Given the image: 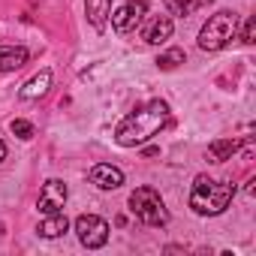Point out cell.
<instances>
[{
    "label": "cell",
    "mask_w": 256,
    "mask_h": 256,
    "mask_svg": "<svg viewBox=\"0 0 256 256\" xmlns=\"http://www.w3.org/2000/svg\"><path fill=\"white\" fill-rule=\"evenodd\" d=\"M145 12H148V4H145V0H126L124 6H118V10L112 12V28H114V34H133V30L142 24Z\"/></svg>",
    "instance_id": "6"
},
{
    "label": "cell",
    "mask_w": 256,
    "mask_h": 256,
    "mask_svg": "<svg viewBox=\"0 0 256 256\" xmlns=\"http://www.w3.org/2000/svg\"><path fill=\"white\" fill-rule=\"evenodd\" d=\"M130 211L139 223L145 226H166L169 223V211H166V202L163 196L154 190V187H136L130 193Z\"/></svg>",
    "instance_id": "4"
},
{
    "label": "cell",
    "mask_w": 256,
    "mask_h": 256,
    "mask_svg": "<svg viewBox=\"0 0 256 256\" xmlns=\"http://www.w3.org/2000/svg\"><path fill=\"white\" fill-rule=\"evenodd\" d=\"M172 30H175L172 18H169V16H157V18L148 24V30H145V42H151V46H163V42L172 40Z\"/></svg>",
    "instance_id": "9"
},
{
    "label": "cell",
    "mask_w": 256,
    "mask_h": 256,
    "mask_svg": "<svg viewBox=\"0 0 256 256\" xmlns=\"http://www.w3.org/2000/svg\"><path fill=\"white\" fill-rule=\"evenodd\" d=\"M76 235L88 250H96L108 241V223L96 214H78L76 217Z\"/></svg>",
    "instance_id": "5"
},
{
    "label": "cell",
    "mask_w": 256,
    "mask_h": 256,
    "mask_svg": "<svg viewBox=\"0 0 256 256\" xmlns=\"http://www.w3.org/2000/svg\"><path fill=\"white\" fill-rule=\"evenodd\" d=\"M184 58H187V54H184V48H169L166 54H160V58H157V66H160V70H175V66H181V64H184Z\"/></svg>",
    "instance_id": "16"
},
{
    "label": "cell",
    "mask_w": 256,
    "mask_h": 256,
    "mask_svg": "<svg viewBox=\"0 0 256 256\" xmlns=\"http://www.w3.org/2000/svg\"><path fill=\"white\" fill-rule=\"evenodd\" d=\"M235 36H238V16L229 12V10H220V12H214L202 24V30H199V48L202 52H220Z\"/></svg>",
    "instance_id": "3"
},
{
    "label": "cell",
    "mask_w": 256,
    "mask_h": 256,
    "mask_svg": "<svg viewBox=\"0 0 256 256\" xmlns=\"http://www.w3.org/2000/svg\"><path fill=\"white\" fill-rule=\"evenodd\" d=\"M169 120V102L166 100H151L145 106H139L136 112H130L114 130V142L120 148H139L145 145L151 136L160 133V126Z\"/></svg>",
    "instance_id": "1"
},
{
    "label": "cell",
    "mask_w": 256,
    "mask_h": 256,
    "mask_svg": "<svg viewBox=\"0 0 256 256\" xmlns=\"http://www.w3.org/2000/svg\"><path fill=\"white\" fill-rule=\"evenodd\" d=\"M6 160V145H4V139H0V163Z\"/></svg>",
    "instance_id": "19"
},
{
    "label": "cell",
    "mask_w": 256,
    "mask_h": 256,
    "mask_svg": "<svg viewBox=\"0 0 256 256\" xmlns=\"http://www.w3.org/2000/svg\"><path fill=\"white\" fill-rule=\"evenodd\" d=\"M232 196H235V184L199 175L193 181V190H190V208L202 217H217L229 208Z\"/></svg>",
    "instance_id": "2"
},
{
    "label": "cell",
    "mask_w": 256,
    "mask_h": 256,
    "mask_svg": "<svg viewBox=\"0 0 256 256\" xmlns=\"http://www.w3.org/2000/svg\"><path fill=\"white\" fill-rule=\"evenodd\" d=\"M238 139H217V142H211L208 145V151H205V157H208V163H223V160H229L235 151H238Z\"/></svg>",
    "instance_id": "13"
},
{
    "label": "cell",
    "mask_w": 256,
    "mask_h": 256,
    "mask_svg": "<svg viewBox=\"0 0 256 256\" xmlns=\"http://www.w3.org/2000/svg\"><path fill=\"white\" fill-rule=\"evenodd\" d=\"M48 88H52V70H42V72H36V76L18 90V96H22V100H40V96L48 94Z\"/></svg>",
    "instance_id": "10"
},
{
    "label": "cell",
    "mask_w": 256,
    "mask_h": 256,
    "mask_svg": "<svg viewBox=\"0 0 256 256\" xmlns=\"http://www.w3.org/2000/svg\"><path fill=\"white\" fill-rule=\"evenodd\" d=\"M70 229V220H66V214L64 211H58V214H46V220L40 223V235L42 238H58V235H64Z\"/></svg>",
    "instance_id": "14"
},
{
    "label": "cell",
    "mask_w": 256,
    "mask_h": 256,
    "mask_svg": "<svg viewBox=\"0 0 256 256\" xmlns=\"http://www.w3.org/2000/svg\"><path fill=\"white\" fill-rule=\"evenodd\" d=\"M90 184H96L100 190H118L124 184V172L112 163H96L90 169Z\"/></svg>",
    "instance_id": "8"
},
{
    "label": "cell",
    "mask_w": 256,
    "mask_h": 256,
    "mask_svg": "<svg viewBox=\"0 0 256 256\" xmlns=\"http://www.w3.org/2000/svg\"><path fill=\"white\" fill-rule=\"evenodd\" d=\"M10 130H12L18 139H34V124H30V120H12Z\"/></svg>",
    "instance_id": "17"
},
{
    "label": "cell",
    "mask_w": 256,
    "mask_h": 256,
    "mask_svg": "<svg viewBox=\"0 0 256 256\" xmlns=\"http://www.w3.org/2000/svg\"><path fill=\"white\" fill-rule=\"evenodd\" d=\"M66 196H70L66 184H64L60 178H48V181L42 184V190H40V199H36L40 214H58V211L66 205Z\"/></svg>",
    "instance_id": "7"
},
{
    "label": "cell",
    "mask_w": 256,
    "mask_h": 256,
    "mask_svg": "<svg viewBox=\"0 0 256 256\" xmlns=\"http://www.w3.org/2000/svg\"><path fill=\"white\" fill-rule=\"evenodd\" d=\"M241 40L250 46L253 40H256V18H247V24H244V34H241Z\"/></svg>",
    "instance_id": "18"
},
{
    "label": "cell",
    "mask_w": 256,
    "mask_h": 256,
    "mask_svg": "<svg viewBox=\"0 0 256 256\" xmlns=\"http://www.w3.org/2000/svg\"><path fill=\"white\" fill-rule=\"evenodd\" d=\"M28 64V48L24 46H0V72H10Z\"/></svg>",
    "instance_id": "11"
},
{
    "label": "cell",
    "mask_w": 256,
    "mask_h": 256,
    "mask_svg": "<svg viewBox=\"0 0 256 256\" xmlns=\"http://www.w3.org/2000/svg\"><path fill=\"white\" fill-rule=\"evenodd\" d=\"M163 4H166V10L172 16H193L199 6L208 4V0H163Z\"/></svg>",
    "instance_id": "15"
},
{
    "label": "cell",
    "mask_w": 256,
    "mask_h": 256,
    "mask_svg": "<svg viewBox=\"0 0 256 256\" xmlns=\"http://www.w3.org/2000/svg\"><path fill=\"white\" fill-rule=\"evenodd\" d=\"M84 12H88V22L96 30H102L112 16V0H84Z\"/></svg>",
    "instance_id": "12"
}]
</instances>
